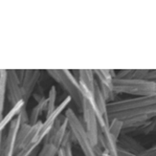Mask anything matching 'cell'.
<instances>
[{"label": "cell", "instance_id": "e0dca14e", "mask_svg": "<svg viewBox=\"0 0 156 156\" xmlns=\"http://www.w3.org/2000/svg\"><path fill=\"white\" fill-rule=\"evenodd\" d=\"M58 151H59V148H57L56 146L52 145L49 141L44 140V144H43L41 151H40L38 156H57Z\"/></svg>", "mask_w": 156, "mask_h": 156}, {"label": "cell", "instance_id": "ba28073f", "mask_svg": "<svg viewBox=\"0 0 156 156\" xmlns=\"http://www.w3.org/2000/svg\"><path fill=\"white\" fill-rule=\"evenodd\" d=\"M79 86L82 93L83 99L87 100L92 106L94 102V90H95V76L92 69H82L79 70Z\"/></svg>", "mask_w": 156, "mask_h": 156}, {"label": "cell", "instance_id": "2e32d148", "mask_svg": "<svg viewBox=\"0 0 156 156\" xmlns=\"http://www.w3.org/2000/svg\"><path fill=\"white\" fill-rule=\"evenodd\" d=\"M108 130L116 140H119L122 132H123V123L117 121V119H110L109 125H108Z\"/></svg>", "mask_w": 156, "mask_h": 156}, {"label": "cell", "instance_id": "7402d4cb", "mask_svg": "<svg viewBox=\"0 0 156 156\" xmlns=\"http://www.w3.org/2000/svg\"><path fill=\"white\" fill-rule=\"evenodd\" d=\"M3 141H4L3 133H0V156H3Z\"/></svg>", "mask_w": 156, "mask_h": 156}, {"label": "cell", "instance_id": "8fae6325", "mask_svg": "<svg viewBox=\"0 0 156 156\" xmlns=\"http://www.w3.org/2000/svg\"><path fill=\"white\" fill-rule=\"evenodd\" d=\"M117 145H119V147L123 148L135 155H138L145 150V147L143 145H140L135 138H133L129 134L122 133L119 140H117Z\"/></svg>", "mask_w": 156, "mask_h": 156}, {"label": "cell", "instance_id": "5bb4252c", "mask_svg": "<svg viewBox=\"0 0 156 156\" xmlns=\"http://www.w3.org/2000/svg\"><path fill=\"white\" fill-rule=\"evenodd\" d=\"M44 111H46V98L39 101V102L37 103V105L34 107V109L32 110V113H30V117H28L30 124L35 125V124H37L38 122H40L39 117L41 116Z\"/></svg>", "mask_w": 156, "mask_h": 156}, {"label": "cell", "instance_id": "4fadbf2b", "mask_svg": "<svg viewBox=\"0 0 156 156\" xmlns=\"http://www.w3.org/2000/svg\"><path fill=\"white\" fill-rule=\"evenodd\" d=\"M156 71L154 69H130V73L125 79H136V80L154 81Z\"/></svg>", "mask_w": 156, "mask_h": 156}, {"label": "cell", "instance_id": "6da1fadb", "mask_svg": "<svg viewBox=\"0 0 156 156\" xmlns=\"http://www.w3.org/2000/svg\"><path fill=\"white\" fill-rule=\"evenodd\" d=\"M156 116V97H140L107 103L108 119L123 123L124 134L136 131Z\"/></svg>", "mask_w": 156, "mask_h": 156}, {"label": "cell", "instance_id": "9a60e30c", "mask_svg": "<svg viewBox=\"0 0 156 156\" xmlns=\"http://www.w3.org/2000/svg\"><path fill=\"white\" fill-rule=\"evenodd\" d=\"M57 89L56 86H51L50 89L48 91V95L46 98V115H48L49 113H51L55 109H56L57 105Z\"/></svg>", "mask_w": 156, "mask_h": 156}, {"label": "cell", "instance_id": "7a4b0ae2", "mask_svg": "<svg viewBox=\"0 0 156 156\" xmlns=\"http://www.w3.org/2000/svg\"><path fill=\"white\" fill-rule=\"evenodd\" d=\"M112 84L115 94L125 93L135 98L156 97V83L154 81L114 78Z\"/></svg>", "mask_w": 156, "mask_h": 156}, {"label": "cell", "instance_id": "3957f363", "mask_svg": "<svg viewBox=\"0 0 156 156\" xmlns=\"http://www.w3.org/2000/svg\"><path fill=\"white\" fill-rule=\"evenodd\" d=\"M68 124V129L73 135L74 140L78 143L82 150L84 156H101L102 149L95 148L91 146L88 140L86 133L84 131L82 121L79 119V116L74 113V111L70 108H67L65 110V116H64Z\"/></svg>", "mask_w": 156, "mask_h": 156}, {"label": "cell", "instance_id": "52a82bcc", "mask_svg": "<svg viewBox=\"0 0 156 156\" xmlns=\"http://www.w3.org/2000/svg\"><path fill=\"white\" fill-rule=\"evenodd\" d=\"M94 76L99 79V88L104 95L107 103L113 102L115 98V93L113 91V84L112 81L115 78V71L112 69H95L93 70Z\"/></svg>", "mask_w": 156, "mask_h": 156}, {"label": "cell", "instance_id": "7c38bea8", "mask_svg": "<svg viewBox=\"0 0 156 156\" xmlns=\"http://www.w3.org/2000/svg\"><path fill=\"white\" fill-rule=\"evenodd\" d=\"M24 104H25L24 101L23 100L20 101V102H18L17 104H15L11 108V110L8 112V114H6L5 116H2V119H0V133H3L5 127L9 126V125L15 119V117L19 114V112L22 110V108L24 107Z\"/></svg>", "mask_w": 156, "mask_h": 156}, {"label": "cell", "instance_id": "277c9868", "mask_svg": "<svg viewBox=\"0 0 156 156\" xmlns=\"http://www.w3.org/2000/svg\"><path fill=\"white\" fill-rule=\"evenodd\" d=\"M47 73L66 91L67 97L70 98L71 102H73L76 107L81 111L83 97L78 81L74 79L71 71L68 69H50L47 70Z\"/></svg>", "mask_w": 156, "mask_h": 156}, {"label": "cell", "instance_id": "8992f818", "mask_svg": "<svg viewBox=\"0 0 156 156\" xmlns=\"http://www.w3.org/2000/svg\"><path fill=\"white\" fill-rule=\"evenodd\" d=\"M70 103H71L70 98L66 97L65 99L58 105L56 107V109H55L51 113L46 115L45 121L41 122V125H40L39 129H38L37 134H36L35 138H34L32 145L36 146V147L38 148L40 144H41L42 141H44V140L46 138V136L48 135L49 132L51 131L52 128L55 127V125H56L58 119L60 117V115L67 109V107H68V105L70 104Z\"/></svg>", "mask_w": 156, "mask_h": 156}, {"label": "cell", "instance_id": "30bf717a", "mask_svg": "<svg viewBox=\"0 0 156 156\" xmlns=\"http://www.w3.org/2000/svg\"><path fill=\"white\" fill-rule=\"evenodd\" d=\"M40 76H41V71L40 70L24 71V76H23V79L21 81V92H22V100L25 103L33 94Z\"/></svg>", "mask_w": 156, "mask_h": 156}, {"label": "cell", "instance_id": "ac0fdd59", "mask_svg": "<svg viewBox=\"0 0 156 156\" xmlns=\"http://www.w3.org/2000/svg\"><path fill=\"white\" fill-rule=\"evenodd\" d=\"M57 156H73V140H66L59 148Z\"/></svg>", "mask_w": 156, "mask_h": 156}, {"label": "cell", "instance_id": "ffe728a7", "mask_svg": "<svg viewBox=\"0 0 156 156\" xmlns=\"http://www.w3.org/2000/svg\"><path fill=\"white\" fill-rule=\"evenodd\" d=\"M137 156H156V146H152L151 148L145 149Z\"/></svg>", "mask_w": 156, "mask_h": 156}, {"label": "cell", "instance_id": "d6986e66", "mask_svg": "<svg viewBox=\"0 0 156 156\" xmlns=\"http://www.w3.org/2000/svg\"><path fill=\"white\" fill-rule=\"evenodd\" d=\"M154 129H155V119H151V121L144 124L143 126H141L140 128H138L136 131L141 132V133L145 134V135H148L151 132L154 131Z\"/></svg>", "mask_w": 156, "mask_h": 156}, {"label": "cell", "instance_id": "9c48e42d", "mask_svg": "<svg viewBox=\"0 0 156 156\" xmlns=\"http://www.w3.org/2000/svg\"><path fill=\"white\" fill-rule=\"evenodd\" d=\"M6 92H8V100L12 107L22 101L21 81L18 76V71H6Z\"/></svg>", "mask_w": 156, "mask_h": 156}, {"label": "cell", "instance_id": "5b68a950", "mask_svg": "<svg viewBox=\"0 0 156 156\" xmlns=\"http://www.w3.org/2000/svg\"><path fill=\"white\" fill-rule=\"evenodd\" d=\"M82 116H83V128L86 133L88 140L91 144V146L95 148H100V135H101V128L98 117L93 111L92 107L89 104L87 100L83 99L82 102Z\"/></svg>", "mask_w": 156, "mask_h": 156}, {"label": "cell", "instance_id": "44dd1931", "mask_svg": "<svg viewBox=\"0 0 156 156\" xmlns=\"http://www.w3.org/2000/svg\"><path fill=\"white\" fill-rule=\"evenodd\" d=\"M117 156H137L135 154H133V153L129 152V151L125 150V149L119 147L117 148Z\"/></svg>", "mask_w": 156, "mask_h": 156}]
</instances>
